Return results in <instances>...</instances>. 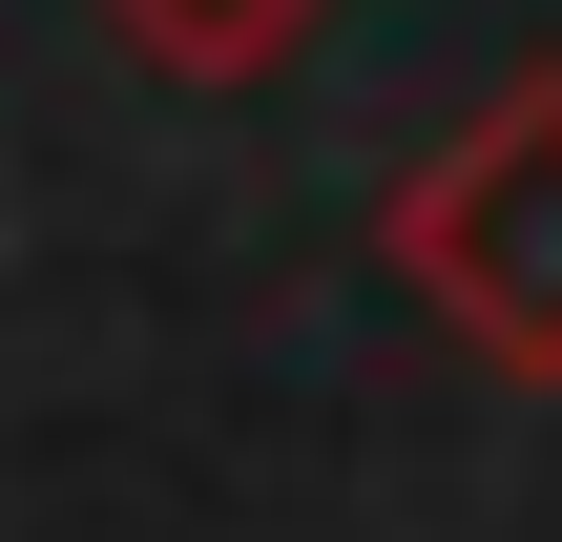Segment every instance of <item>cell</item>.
Returning a JSON list of instances; mask_svg holds the SVG:
<instances>
[{
	"instance_id": "cell-1",
	"label": "cell",
	"mask_w": 562,
	"mask_h": 542,
	"mask_svg": "<svg viewBox=\"0 0 562 542\" xmlns=\"http://www.w3.org/2000/svg\"><path fill=\"white\" fill-rule=\"evenodd\" d=\"M396 272H417V313H438L480 376L562 397V63H521V84L396 188Z\"/></svg>"
},
{
	"instance_id": "cell-2",
	"label": "cell",
	"mask_w": 562,
	"mask_h": 542,
	"mask_svg": "<svg viewBox=\"0 0 562 542\" xmlns=\"http://www.w3.org/2000/svg\"><path fill=\"white\" fill-rule=\"evenodd\" d=\"M104 42H125L146 84H271V63L313 42V0H104Z\"/></svg>"
}]
</instances>
